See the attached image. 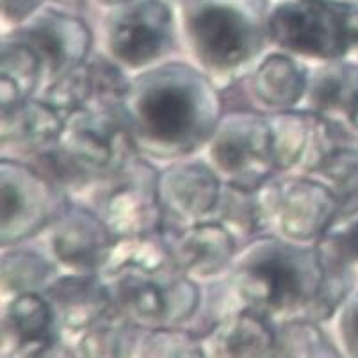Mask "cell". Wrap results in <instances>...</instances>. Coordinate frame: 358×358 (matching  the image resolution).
Instances as JSON below:
<instances>
[{
    "mask_svg": "<svg viewBox=\"0 0 358 358\" xmlns=\"http://www.w3.org/2000/svg\"><path fill=\"white\" fill-rule=\"evenodd\" d=\"M351 129H353L355 132H358V113H357V116H355L353 123H351Z\"/></svg>",
    "mask_w": 358,
    "mask_h": 358,
    "instance_id": "37",
    "label": "cell"
},
{
    "mask_svg": "<svg viewBox=\"0 0 358 358\" xmlns=\"http://www.w3.org/2000/svg\"><path fill=\"white\" fill-rule=\"evenodd\" d=\"M338 217V200L319 178L298 175L271 180V229L278 230V236L315 244Z\"/></svg>",
    "mask_w": 358,
    "mask_h": 358,
    "instance_id": "11",
    "label": "cell"
},
{
    "mask_svg": "<svg viewBox=\"0 0 358 358\" xmlns=\"http://www.w3.org/2000/svg\"><path fill=\"white\" fill-rule=\"evenodd\" d=\"M346 2V22L348 36H350V54L358 55V2L344 0Z\"/></svg>",
    "mask_w": 358,
    "mask_h": 358,
    "instance_id": "34",
    "label": "cell"
},
{
    "mask_svg": "<svg viewBox=\"0 0 358 358\" xmlns=\"http://www.w3.org/2000/svg\"><path fill=\"white\" fill-rule=\"evenodd\" d=\"M8 38L29 45L40 55L48 84L84 63L93 47V32L80 16L52 8H41Z\"/></svg>",
    "mask_w": 358,
    "mask_h": 358,
    "instance_id": "12",
    "label": "cell"
},
{
    "mask_svg": "<svg viewBox=\"0 0 358 358\" xmlns=\"http://www.w3.org/2000/svg\"><path fill=\"white\" fill-rule=\"evenodd\" d=\"M45 79V68L40 55L29 45L4 36L0 52V107L2 113L11 110L34 99Z\"/></svg>",
    "mask_w": 358,
    "mask_h": 358,
    "instance_id": "24",
    "label": "cell"
},
{
    "mask_svg": "<svg viewBox=\"0 0 358 358\" xmlns=\"http://www.w3.org/2000/svg\"><path fill=\"white\" fill-rule=\"evenodd\" d=\"M0 141L13 157L27 159L61 139L66 116L47 99H31L2 113Z\"/></svg>",
    "mask_w": 358,
    "mask_h": 358,
    "instance_id": "20",
    "label": "cell"
},
{
    "mask_svg": "<svg viewBox=\"0 0 358 358\" xmlns=\"http://www.w3.org/2000/svg\"><path fill=\"white\" fill-rule=\"evenodd\" d=\"M102 6H109V8H118V6L129 4V2H134V0H99Z\"/></svg>",
    "mask_w": 358,
    "mask_h": 358,
    "instance_id": "36",
    "label": "cell"
},
{
    "mask_svg": "<svg viewBox=\"0 0 358 358\" xmlns=\"http://www.w3.org/2000/svg\"><path fill=\"white\" fill-rule=\"evenodd\" d=\"M315 246L323 262L351 268L358 262V214L338 217Z\"/></svg>",
    "mask_w": 358,
    "mask_h": 358,
    "instance_id": "31",
    "label": "cell"
},
{
    "mask_svg": "<svg viewBox=\"0 0 358 358\" xmlns=\"http://www.w3.org/2000/svg\"><path fill=\"white\" fill-rule=\"evenodd\" d=\"M162 237L178 268L194 280H210L229 271L241 250L234 234L216 220L168 229Z\"/></svg>",
    "mask_w": 358,
    "mask_h": 358,
    "instance_id": "17",
    "label": "cell"
},
{
    "mask_svg": "<svg viewBox=\"0 0 358 358\" xmlns=\"http://www.w3.org/2000/svg\"><path fill=\"white\" fill-rule=\"evenodd\" d=\"M268 0H184L185 45L207 73L250 66L269 41Z\"/></svg>",
    "mask_w": 358,
    "mask_h": 358,
    "instance_id": "4",
    "label": "cell"
},
{
    "mask_svg": "<svg viewBox=\"0 0 358 358\" xmlns=\"http://www.w3.org/2000/svg\"><path fill=\"white\" fill-rule=\"evenodd\" d=\"M321 282L323 264L315 244L264 234L239 250L227 278L236 310L252 308L275 323L308 319Z\"/></svg>",
    "mask_w": 358,
    "mask_h": 358,
    "instance_id": "3",
    "label": "cell"
},
{
    "mask_svg": "<svg viewBox=\"0 0 358 358\" xmlns=\"http://www.w3.org/2000/svg\"><path fill=\"white\" fill-rule=\"evenodd\" d=\"M136 355L139 357H203V338L182 327L143 328Z\"/></svg>",
    "mask_w": 358,
    "mask_h": 358,
    "instance_id": "30",
    "label": "cell"
},
{
    "mask_svg": "<svg viewBox=\"0 0 358 358\" xmlns=\"http://www.w3.org/2000/svg\"><path fill=\"white\" fill-rule=\"evenodd\" d=\"M55 2H59V4H63V6H68V8L79 9V8H83L86 0H55Z\"/></svg>",
    "mask_w": 358,
    "mask_h": 358,
    "instance_id": "35",
    "label": "cell"
},
{
    "mask_svg": "<svg viewBox=\"0 0 358 358\" xmlns=\"http://www.w3.org/2000/svg\"><path fill=\"white\" fill-rule=\"evenodd\" d=\"M141 327L134 324L115 308L102 321L79 335L75 355L80 357H127L136 355Z\"/></svg>",
    "mask_w": 358,
    "mask_h": 358,
    "instance_id": "27",
    "label": "cell"
},
{
    "mask_svg": "<svg viewBox=\"0 0 358 358\" xmlns=\"http://www.w3.org/2000/svg\"><path fill=\"white\" fill-rule=\"evenodd\" d=\"M43 2L47 0H2V16L6 22L16 27L40 11Z\"/></svg>",
    "mask_w": 358,
    "mask_h": 358,
    "instance_id": "33",
    "label": "cell"
},
{
    "mask_svg": "<svg viewBox=\"0 0 358 358\" xmlns=\"http://www.w3.org/2000/svg\"><path fill=\"white\" fill-rule=\"evenodd\" d=\"M91 189V207L118 239L159 236L164 230L159 169L141 154Z\"/></svg>",
    "mask_w": 358,
    "mask_h": 358,
    "instance_id": "5",
    "label": "cell"
},
{
    "mask_svg": "<svg viewBox=\"0 0 358 358\" xmlns=\"http://www.w3.org/2000/svg\"><path fill=\"white\" fill-rule=\"evenodd\" d=\"M130 79L109 55H90L52 80L45 96L64 116L77 110H122Z\"/></svg>",
    "mask_w": 358,
    "mask_h": 358,
    "instance_id": "14",
    "label": "cell"
},
{
    "mask_svg": "<svg viewBox=\"0 0 358 358\" xmlns=\"http://www.w3.org/2000/svg\"><path fill=\"white\" fill-rule=\"evenodd\" d=\"M0 285L4 296H18L24 292H43V289L57 276V262L32 250L4 248Z\"/></svg>",
    "mask_w": 358,
    "mask_h": 358,
    "instance_id": "28",
    "label": "cell"
},
{
    "mask_svg": "<svg viewBox=\"0 0 358 358\" xmlns=\"http://www.w3.org/2000/svg\"><path fill=\"white\" fill-rule=\"evenodd\" d=\"M276 357H338L317 321L289 319L276 323Z\"/></svg>",
    "mask_w": 358,
    "mask_h": 358,
    "instance_id": "29",
    "label": "cell"
},
{
    "mask_svg": "<svg viewBox=\"0 0 358 358\" xmlns=\"http://www.w3.org/2000/svg\"><path fill=\"white\" fill-rule=\"evenodd\" d=\"M59 145L90 187L118 173L141 152L122 110H77L66 116Z\"/></svg>",
    "mask_w": 358,
    "mask_h": 358,
    "instance_id": "10",
    "label": "cell"
},
{
    "mask_svg": "<svg viewBox=\"0 0 358 358\" xmlns=\"http://www.w3.org/2000/svg\"><path fill=\"white\" fill-rule=\"evenodd\" d=\"M209 164L221 180L257 189L278 173L268 116L252 109L224 110L207 143Z\"/></svg>",
    "mask_w": 358,
    "mask_h": 358,
    "instance_id": "6",
    "label": "cell"
},
{
    "mask_svg": "<svg viewBox=\"0 0 358 358\" xmlns=\"http://www.w3.org/2000/svg\"><path fill=\"white\" fill-rule=\"evenodd\" d=\"M328 185L341 205V217L358 214V141L335 146L310 173Z\"/></svg>",
    "mask_w": 358,
    "mask_h": 358,
    "instance_id": "26",
    "label": "cell"
},
{
    "mask_svg": "<svg viewBox=\"0 0 358 358\" xmlns=\"http://www.w3.org/2000/svg\"><path fill=\"white\" fill-rule=\"evenodd\" d=\"M48 232L52 257L70 273L99 275L118 243V237L91 205L71 200Z\"/></svg>",
    "mask_w": 358,
    "mask_h": 358,
    "instance_id": "13",
    "label": "cell"
},
{
    "mask_svg": "<svg viewBox=\"0 0 358 358\" xmlns=\"http://www.w3.org/2000/svg\"><path fill=\"white\" fill-rule=\"evenodd\" d=\"M64 334L79 337L115 310L109 287L100 275H57L43 289Z\"/></svg>",
    "mask_w": 358,
    "mask_h": 358,
    "instance_id": "18",
    "label": "cell"
},
{
    "mask_svg": "<svg viewBox=\"0 0 358 358\" xmlns=\"http://www.w3.org/2000/svg\"><path fill=\"white\" fill-rule=\"evenodd\" d=\"M338 330H341V341L348 353L358 357V292L348 296V299L338 308Z\"/></svg>",
    "mask_w": 358,
    "mask_h": 358,
    "instance_id": "32",
    "label": "cell"
},
{
    "mask_svg": "<svg viewBox=\"0 0 358 358\" xmlns=\"http://www.w3.org/2000/svg\"><path fill=\"white\" fill-rule=\"evenodd\" d=\"M310 70L289 52L268 54L250 75V95L269 110L294 109L303 102Z\"/></svg>",
    "mask_w": 358,
    "mask_h": 358,
    "instance_id": "22",
    "label": "cell"
},
{
    "mask_svg": "<svg viewBox=\"0 0 358 358\" xmlns=\"http://www.w3.org/2000/svg\"><path fill=\"white\" fill-rule=\"evenodd\" d=\"M177 22L166 0H134L106 20L107 55L125 70H146L177 47Z\"/></svg>",
    "mask_w": 358,
    "mask_h": 358,
    "instance_id": "9",
    "label": "cell"
},
{
    "mask_svg": "<svg viewBox=\"0 0 358 358\" xmlns=\"http://www.w3.org/2000/svg\"><path fill=\"white\" fill-rule=\"evenodd\" d=\"M271 180L257 189L223 182L220 201L210 220L227 227L243 246L262 236L264 230L271 229Z\"/></svg>",
    "mask_w": 358,
    "mask_h": 358,
    "instance_id": "23",
    "label": "cell"
},
{
    "mask_svg": "<svg viewBox=\"0 0 358 358\" xmlns=\"http://www.w3.org/2000/svg\"><path fill=\"white\" fill-rule=\"evenodd\" d=\"M221 189L223 180L209 162L177 161L161 169L159 196L164 213V230L210 220Z\"/></svg>",
    "mask_w": 358,
    "mask_h": 358,
    "instance_id": "15",
    "label": "cell"
},
{
    "mask_svg": "<svg viewBox=\"0 0 358 358\" xmlns=\"http://www.w3.org/2000/svg\"><path fill=\"white\" fill-rule=\"evenodd\" d=\"M224 113L223 93L203 70L164 61L130 79L122 115L143 155L182 159L207 146Z\"/></svg>",
    "mask_w": 358,
    "mask_h": 358,
    "instance_id": "1",
    "label": "cell"
},
{
    "mask_svg": "<svg viewBox=\"0 0 358 358\" xmlns=\"http://www.w3.org/2000/svg\"><path fill=\"white\" fill-rule=\"evenodd\" d=\"M303 109L351 127L358 113V64L334 59L310 70Z\"/></svg>",
    "mask_w": 358,
    "mask_h": 358,
    "instance_id": "21",
    "label": "cell"
},
{
    "mask_svg": "<svg viewBox=\"0 0 358 358\" xmlns=\"http://www.w3.org/2000/svg\"><path fill=\"white\" fill-rule=\"evenodd\" d=\"M269 41L292 55L334 61L350 55L344 0H284L269 13Z\"/></svg>",
    "mask_w": 358,
    "mask_h": 358,
    "instance_id": "7",
    "label": "cell"
},
{
    "mask_svg": "<svg viewBox=\"0 0 358 358\" xmlns=\"http://www.w3.org/2000/svg\"><path fill=\"white\" fill-rule=\"evenodd\" d=\"M201 338L205 355L210 357H276V323L252 308L229 312Z\"/></svg>",
    "mask_w": 358,
    "mask_h": 358,
    "instance_id": "19",
    "label": "cell"
},
{
    "mask_svg": "<svg viewBox=\"0 0 358 358\" xmlns=\"http://www.w3.org/2000/svg\"><path fill=\"white\" fill-rule=\"evenodd\" d=\"M99 275L116 310L141 328L184 327L201 307V289L178 268L162 234L118 239Z\"/></svg>",
    "mask_w": 358,
    "mask_h": 358,
    "instance_id": "2",
    "label": "cell"
},
{
    "mask_svg": "<svg viewBox=\"0 0 358 358\" xmlns=\"http://www.w3.org/2000/svg\"><path fill=\"white\" fill-rule=\"evenodd\" d=\"M70 194L55 187L31 164L18 157L0 162V243L2 248L18 246L38 236L57 220Z\"/></svg>",
    "mask_w": 358,
    "mask_h": 358,
    "instance_id": "8",
    "label": "cell"
},
{
    "mask_svg": "<svg viewBox=\"0 0 358 358\" xmlns=\"http://www.w3.org/2000/svg\"><path fill=\"white\" fill-rule=\"evenodd\" d=\"M268 116L271 130L273 157L278 173L301 168L312 136V113L307 109L271 110Z\"/></svg>",
    "mask_w": 358,
    "mask_h": 358,
    "instance_id": "25",
    "label": "cell"
},
{
    "mask_svg": "<svg viewBox=\"0 0 358 358\" xmlns=\"http://www.w3.org/2000/svg\"><path fill=\"white\" fill-rule=\"evenodd\" d=\"M0 346L4 357L73 355L66 350L64 331L43 292L13 296L2 317Z\"/></svg>",
    "mask_w": 358,
    "mask_h": 358,
    "instance_id": "16",
    "label": "cell"
}]
</instances>
